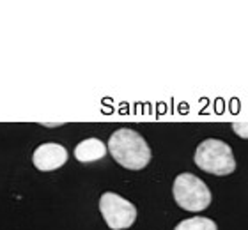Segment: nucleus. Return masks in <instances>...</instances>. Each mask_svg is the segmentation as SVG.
I'll list each match as a JSON object with an SVG mask.
<instances>
[{
  "instance_id": "nucleus-5",
  "label": "nucleus",
  "mask_w": 248,
  "mask_h": 230,
  "mask_svg": "<svg viewBox=\"0 0 248 230\" xmlns=\"http://www.w3.org/2000/svg\"><path fill=\"white\" fill-rule=\"evenodd\" d=\"M32 163L41 172H53L67 163V149L61 143H41L32 154Z\"/></svg>"
},
{
  "instance_id": "nucleus-8",
  "label": "nucleus",
  "mask_w": 248,
  "mask_h": 230,
  "mask_svg": "<svg viewBox=\"0 0 248 230\" xmlns=\"http://www.w3.org/2000/svg\"><path fill=\"white\" fill-rule=\"evenodd\" d=\"M232 131L238 137L248 138V123H234L232 124Z\"/></svg>"
},
{
  "instance_id": "nucleus-6",
  "label": "nucleus",
  "mask_w": 248,
  "mask_h": 230,
  "mask_svg": "<svg viewBox=\"0 0 248 230\" xmlns=\"http://www.w3.org/2000/svg\"><path fill=\"white\" fill-rule=\"evenodd\" d=\"M108 153V149L98 138H85L75 147V158L80 163H93L98 159H103Z\"/></svg>"
},
{
  "instance_id": "nucleus-3",
  "label": "nucleus",
  "mask_w": 248,
  "mask_h": 230,
  "mask_svg": "<svg viewBox=\"0 0 248 230\" xmlns=\"http://www.w3.org/2000/svg\"><path fill=\"white\" fill-rule=\"evenodd\" d=\"M172 193H174L176 204L181 209L191 211V213H201L211 204V191L206 183L190 172L179 174L174 179Z\"/></svg>"
},
{
  "instance_id": "nucleus-7",
  "label": "nucleus",
  "mask_w": 248,
  "mask_h": 230,
  "mask_svg": "<svg viewBox=\"0 0 248 230\" xmlns=\"http://www.w3.org/2000/svg\"><path fill=\"white\" fill-rule=\"evenodd\" d=\"M174 230H218V227L211 218L193 216V218H188V220H183L181 223H177Z\"/></svg>"
},
{
  "instance_id": "nucleus-1",
  "label": "nucleus",
  "mask_w": 248,
  "mask_h": 230,
  "mask_svg": "<svg viewBox=\"0 0 248 230\" xmlns=\"http://www.w3.org/2000/svg\"><path fill=\"white\" fill-rule=\"evenodd\" d=\"M108 153L112 158L128 170H142L151 161V149L142 135L133 129L121 128L110 135Z\"/></svg>"
},
{
  "instance_id": "nucleus-2",
  "label": "nucleus",
  "mask_w": 248,
  "mask_h": 230,
  "mask_svg": "<svg viewBox=\"0 0 248 230\" xmlns=\"http://www.w3.org/2000/svg\"><path fill=\"white\" fill-rule=\"evenodd\" d=\"M195 165L213 175H229L236 170L232 149L218 138H207L195 149Z\"/></svg>"
},
{
  "instance_id": "nucleus-4",
  "label": "nucleus",
  "mask_w": 248,
  "mask_h": 230,
  "mask_svg": "<svg viewBox=\"0 0 248 230\" xmlns=\"http://www.w3.org/2000/svg\"><path fill=\"white\" fill-rule=\"evenodd\" d=\"M99 211L108 229L124 230L129 229L137 220V207L129 200L117 193H103L99 199Z\"/></svg>"
}]
</instances>
